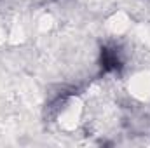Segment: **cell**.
Instances as JSON below:
<instances>
[{
	"label": "cell",
	"mask_w": 150,
	"mask_h": 148,
	"mask_svg": "<svg viewBox=\"0 0 150 148\" xmlns=\"http://www.w3.org/2000/svg\"><path fill=\"white\" fill-rule=\"evenodd\" d=\"M122 61H120V56H119V51L115 47L110 45H105L101 49V66L107 70V72H113L117 68H120Z\"/></svg>",
	"instance_id": "1"
}]
</instances>
